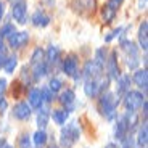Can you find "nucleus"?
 Returning a JSON list of instances; mask_svg holds the SVG:
<instances>
[{
  "label": "nucleus",
  "mask_w": 148,
  "mask_h": 148,
  "mask_svg": "<svg viewBox=\"0 0 148 148\" xmlns=\"http://www.w3.org/2000/svg\"><path fill=\"white\" fill-rule=\"evenodd\" d=\"M122 31H124L122 27H118V29H114L113 32L110 34V36H106V37H105V40H106V42H111L113 39H116V37H119V36H121V32H122Z\"/></svg>",
  "instance_id": "obj_33"
},
{
  "label": "nucleus",
  "mask_w": 148,
  "mask_h": 148,
  "mask_svg": "<svg viewBox=\"0 0 148 148\" xmlns=\"http://www.w3.org/2000/svg\"><path fill=\"white\" fill-rule=\"evenodd\" d=\"M40 93H42V98H44V101H47V103H50V101L55 100V93L48 89V87H42V89H40Z\"/></svg>",
  "instance_id": "obj_31"
},
{
  "label": "nucleus",
  "mask_w": 148,
  "mask_h": 148,
  "mask_svg": "<svg viewBox=\"0 0 148 148\" xmlns=\"http://www.w3.org/2000/svg\"><path fill=\"white\" fill-rule=\"evenodd\" d=\"M121 48L126 52L127 56H138V50L135 47V44L130 40H122L121 42Z\"/></svg>",
  "instance_id": "obj_24"
},
{
  "label": "nucleus",
  "mask_w": 148,
  "mask_h": 148,
  "mask_svg": "<svg viewBox=\"0 0 148 148\" xmlns=\"http://www.w3.org/2000/svg\"><path fill=\"white\" fill-rule=\"evenodd\" d=\"M34 143H36V147H44L47 143V134L44 129H39L34 134Z\"/></svg>",
  "instance_id": "obj_27"
},
{
  "label": "nucleus",
  "mask_w": 148,
  "mask_h": 148,
  "mask_svg": "<svg viewBox=\"0 0 148 148\" xmlns=\"http://www.w3.org/2000/svg\"><path fill=\"white\" fill-rule=\"evenodd\" d=\"M138 8H140V10H145V8H147V0H138Z\"/></svg>",
  "instance_id": "obj_39"
},
{
  "label": "nucleus",
  "mask_w": 148,
  "mask_h": 148,
  "mask_svg": "<svg viewBox=\"0 0 148 148\" xmlns=\"http://www.w3.org/2000/svg\"><path fill=\"white\" fill-rule=\"evenodd\" d=\"M73 8L81 15H90L97 8V0H73Z\"/></svg>",
  "instance_id": "obj_7"
},
{
  "label": "nucleus",
  "mask_w": 148,
  "mask_h": 148,
  "mask_svg": "<svg viewBox=\"0 0 148 148\" xmlns=\"http://www.w3.org/2000/svg\"><path fill=\"white\" fill-rule=\"evenodd\" d=\"M48 73V66L45 61H40V63H36L34 64V74H32V77L34 81H39V79L45 77Z\"/></svg>",
  "instance_id": "obj_21"
},
{
  "label": "nucleus",
  "mask_w": 148,
  "mask_h": 148,
  "mask_svg": "<svg viewBox=\"0 0 148 148\" xmlns=\"http://www.w3.org/2000/svg\"><path fill=\"white\" fill-rule=\"evenodd\" d=\"M134 82L137 85L138 89L142 90H147L148 87V73L147 69H137L135 74H134Z\"/></svg>",
  "instance_id": "obj_14"
},
{
  "label": "nucleus",
  "mask_w": 148,
  "mask_h": 148,
  "mask_svg": "<svg viewBox=\"0 0 148 148\" xmlns=\"http://www.w3.org/2000/svg\"><path fill=\"white\" fill-rule=\"evenodd\" d=\"M50 118H53V122L58 126H64L66 119L69 118V111L66 110H53V113L50 114Z\"/></svg>",
  "instance_id": "obj_20"
},
{
  "label": "nucleus",
  "mask_w": 148,
  "mask_h": 148,
  "mask_svg": "<svg viewBox=\"0 0 148 148\" xmlns=\"http://www.w3.org/2000/svg\"><path fill=\"white\" fill-rule=\"evenodd\" d=\"M106 69H108V77H110V79H118L119 76H121L116 52H111L110 58H106Z\"/></svg>",
  "instance_id": "obj_9"
},
{
  "label": "nucleus",
  "mask_w": 148,
  "mask_h": 148,
  "mask_svg": "<svg viewBox=\"0 0 148 148\" xmlns=\"http://www.w3.org/2000/svg\"><path fill=\"white\" fill-rule=\"evenodd\" d=\"M116 13H118V7L111 5L110 2H108V3L103 7V10H101V18H103V21L106 23V24H110L111 21H114Z\"/></svg>",
  "instance_id": "obj_16"
},
{
  "label": "nucleus",
  "mask_w": 148,
  "mask_h": 148,
  "mask_svg": "<svg viewBox=\"0 0 148 148\" xmlns=\"http://www.w3.org/2000/svg\"><path fill=\"white\" fill-rule=\"evenodd\" d=\"M147 31H148V23L143 21L138 27V44H140V48L143 52L148 50V39H147Z\"/></svg>",
  "instance_id": "obj_19"
},
{
  "label": "nucleus",
  "mask_w": 148,
  "mask_h": 148,
  "mask_svg": "<svg viewBox=\"0 0 148 148\" xmlns=\"http://www.w3.org/2000/svg\"><path fill=\"white\" fill-rule=\"evenodd\" d=\"M16 66H18V56H15V55L7 56V60H5V63H3V69L7 71L8 74H13V71L16 69Z\"/></svg>",
  "instance_id": "obj_25"
},
{
  "label": "nucleus",
  "mask_w": 148,
  "mask_h": 148,
  "mask_svg": "<svg viewBox=\"0 0 148 148\" xmlns=\"http://www.w3.org/2000/svg\"><path fill=\"white\" fill-rule=\"evenodd\" d=\"M27 101H29V106L31 108H39L44 105V98H42V93H40V89H32L27 95Z\"/></svg>",
  "instance_id": "obj_13"
},
{
  "label": "nucleus",
  "mask_w": 148,
  "mask_h": 148,
  "mask_svg": "<svg viewBox=\"0 0 148 148\" xmlns=\"http://www.w3.org/2000/svg\"><path fill=\"white\" fill-rule=\"evenodd\" d=\"M126 98H124V105H126L127 111H137L142 108L145 101V97L142 92H137V90H129V92L124 93Z\"/></svg>",
  "instance_id": "obj_3"
},
{
  "label": "nucleus",
  "mask_w": 148,
  "mask_h": 148,
  "mask_svg": "<svg viewBox=\"0 0 148 148\" xmlns=\"http://www.w3.org/2000/svg\"><path fill=\"white\" fill-rule=\"evenodd\" d=\"M48 148H58V147H55V145H52V147H48Z\"/></svg>",
  "instance_id": "obj_41"
},
{
  "label": "nucleus",
  "mask_w": 148,
  "mask_h": 148,
  "mask_svg": "<svg viewBox=\"0 0 148 148\" xmlns=\"http://www.w3.org/2000/svg\"><path fill=\"white\" fill-rule=\"evenodd\" d=\"M39 113H37V126H39V129H45V127L48 126V121H50V113H48V110H45V108H39Z\"/></svg>",
  "instance_id": "obj_22"
},
{
  "label": "nucleus",
  "mask_w": 148,
  "mask_h": 148,
  "mask_svg": "<svg viewBox=\"0 0 148 148\" xmlns=\"http://www.w3.org/2000/svg\"><path fill=\"white\" fill-rule=\"evenodd\" d=\"M7 106H8V103H7V100H5V97L0 95V111H5Z\"/></svg>",
  "instance_id": "obj_35"
},
{
  "label": "nucleus",
  "mask_w": 148,
  "mask_h": 148,
  "mask_svg": "<svg viewBox=\"0 0 148 148\" xmlns=\"http://www.w3.org/2000/svg\"><path fill=\"white\" fill-rule=\"evenodd\" d=\"M129 122H127V118L126 114L121 116V118L116 121V129H114V138L119 142H122L124 138L127 137V134H129Z\"/></svg>",
  "instance_id": "obj_8"
},
{
  "label": "nucleus",
  "mask_w": 148,
  "mask_h": 148,
  "mask_svg": "<svg viewBox=\"0 0 148 148\" xmlns=\"http://www.w3.org/2000/svg\"><path fill=\"white\" fill-rule=\"evenodd\" d=\"M84 92L89 98H95L101 93L100 90V84H98V79H87L84 85Z\"/></svg>",
  "instance_id": "obj_12"
},
{
  "label": "nucleus",
  "mask_w": 148,
  "mask_h": 148,
  "mask_svg": "<svg viewBox=\"0 0 148 148\" xmlns=\"http://www.w3.org/2000/svg\"><path fill=\"white\" fill-rule=\"evenodd\" d=\"M60 55H61L60 48L56 45H50L45 52V60H47V63H56L60 60Z\"/></svg>",
  "instance_id": "obj_23"
},
{
  "label": "nucleus",
  "mask_w": 148,
  "mask_h": 148,
  "mask_svg": "<svg viewBox=\"0 0 148 148\" xmlns=\"http://www.w3.org/2000/svg\"><path fill=\"white\" fill-rule=\"evenodd\" d=\"M101 71H103V66L98 64L95 60H90V61L85 63L82 76L85 77V81H87V79H98L101 76Z\"/></svg>",
  "instance_id": "obj_5"
},
{
  "label": "nucleus",
  "mask_w": 148,
  "mask_h": 148,
  "mask_svg": "<svg viewBox=\"0 0 148 148\" xmlns=\"http://www.w3.org/2000/svg\"><path fill=\"white\" fill-rule=\"evenodd\" d=\"M108 2H110V3L111 5H114V7H121V3H122V2H124V0H108Z\"/></svg>",
  "instance_id": "obj_38"
},
{
  "label": "nucleus",
  "mask_w": 148,
  "mask_h": 148,
  "mask_svg": "<svg viewBox=\"0 0 148 148\" xmlns=\"http://www.w3.org/2000/svg\"><path fill=\"white\" fill-rule=\"evenodd\" d=\"M3 15H5V3H3V2H0V23H2Z\"/></svg>",
  "instance_id": "obj_37"
},
{
  "label": "nucleus",
  "mask_w": 148,
  "mask_h": 148,
  "mask_svg": "<svg viewBox=\"0 0 148 148\" xmlns=\"http://www.w3.org/2000/svg\"><path fill=\"white\" fill-rule=\"evenodd\" d=\"M29 42V32L23 31V32H11L8 36V44L11 48H23L24 45Z\"/></svg>",
  "instance_id": "obj_6"
},
{
  "label": "nucleus",
  "mask_w": 148,
  "mask_h": 148,
  "mask_svg": "<svg viewBox=\"0 0 148 148\" xmlns=\"http://www.w3.org/2000/svg\"><path fill=\"white\" fill-rule=\"evenodd\" d=\"M7 90V79H0V95H3Z\"/></svg>",
  "instance_id": "obj_36"
},
{
  "label": "nucleus",
  "mask_w": 148,
  "mask_h": 148,
  "mask_svg": "<svg viewBox=\"0 0 148 148\" xmlns=\"http://www.w3.org/2000/svg\"><path fill=\"white\" fill-rule=\"evenodd\" d=\"M48 89L52 90L53 93H58L60 90L63 89V81L58 77H53L52 81H50V84H48Z\"/></svg>",
  "instance_id": "obj_28"
},
{
  "label": "nucleus",
  "mask_w": 148,
  "mask_h": 148,
  "mask_svg": "<svg viewBox=\"0 0 148 148\" xmlns=\"http://www.w3.org/2000/svg\"><path fill=\"white\" fill-rule=\"evenodd\" d=\"M95 61L101 66H105V63H106V50L105 48H98L95 52Z\"/></svg>",
  "instance_id": "obj_30"
},
{
  "label": "nucleus",
  "mask_w": 148,
  "mask_h": 148,
  "mask_svg": "<svg viewBox=\"0 0 148 148\" xmlns=\"http://www.w3.org/2000/svg\"><path fill=\"white\" fill-rule=\"evenodd\" d=\"M11 13H13V18L16 23L19 24H24L27 21V3L26 0H16L11 5Z\"/></svg>",
  "instance_id": "obj_4"
},
{
  "label": "nucleus",
  "mask_w": 148,
  "mask_h": 148,
  "mask_svg": "<svg viewBox=\"0 0 148 148\" xmlns=\"http://www.w3.org/2000/svg\"><path fill=\"white\" fill-rule=\"evenodd\" d=\"M31 116V106L26 101H19L13 106V118L18 121H26Z\"/></svg>",
  "instance_id": "obj_11"
},
{
  "label": "nucleus",
  "mask_w": 148,
  "mask_h": 148,
  "mask_svg": "<svg viewBox=\"0 0 148 148\" xmlns=\"http://www.w3.org/2000/svg\"><path fill=\"white\" fill-rule=\"evenodd\" d=\"M116 81H118V90H116V92H118V97L119 95H124L126 92H129V90H130V76H127V74L122 76V74H121Z\"/></svg>",
  "instance_id": "obj_18"
},
{
  "label": "nucleus",
  "mask_w": 148,
  "mask_h": 148,
  "mask_svg": "<svg viewBox=\"0 0 148 148\" xmlns=\"http://www.w3.org/2000/svg\"><path fill=\"white\" fill-rule=\"evenodd\" d=\"M60 101L66 106V111H71L74 106V101H76V93H74V90H64V92H61V95H60Z\"/></svg>",
  "instance_id": "obj_15"
},
{
  "label": "nucleus",
  "mask_w": 148,
  "mask_h": 148,
  "mask_svg": "<svg viewBox=\"0 0 148 148\" xmlns=\"http://www.w3.org/2000/svg\"><path fill=\"white\" fill-rule=\"evenodd\" d=\"M32 24L36 27H47L48 24H50V16L45 15L42 10L36 11L32 15Z\"/></svg>",
  "instance_id": "obj_17"
},
{
  "label": "nucleus",
  "mask_w": 148,
  "mask_h": 148,
  "mask_svg": "<svg viewBox=\"0 0 148 148\" xmlns=\"http://www.w3.org/2000/svg\"><path fill=\"white\" fill-rule=\"evenodd\" d=\"M45 56V52L42 48H36L32 52V56H31V64H36V63H40Z\"/></svg>",
  "instance_id": "obj_29"
},
{
  "label": "nucleus",
  "mask_w": 148,
  "mask_h": 148,
  "mask_svg": "<svg viewBox=\"0 0 148 148\" xmlns=\"http://www.w3.org/2000/svg\"><path fill=\"white\" fill-rule=\"evenodd\" d=\"M3 142H5V140H3V138H0V145H2V143H3Z\"/></svg>",
  "instance_id": "obj_40"
},
{
  "label": "nucleus",
  "mask_w": 148,
  "mask_h": 148,
  "mask_svg": "<svg viewBox=\"0 0 148 148\" xmlns=\"http://www.w3.org/2000/svg\"><path fill=\"white\" fill-rule=\"evenodd\" d=\"M101 98H100V103H98V108H100V113L105 116V118L108 119V121H111V119L116 116V108H118L119 105V98H116L114 93H100Z\"/></svg>",
  "instance_id": "obj_1"
},
{
  "label": "nucleus",
  "mask_w": 148,
  "mask_h": 148,
  "mask_svg": "<svg viewBox=\"0 0 148 148\" xmlns=\"http://www.w3.org/2000/svg\"><path fill=\"white\" fill-rule=\"evenodd\" d=\"M81 138V129L77 126V121H73L66 124V127L61 129V137H60V143L63 148H73V145Z\"/></svg>",
  "instance_id": "obj_2"
},
{
  "label": "nucleus",
  "mask_w": 148,
  "mask_h": 148,
  "mask_svg": "<svg viewBox=\"0 0 148 148\" xmlns=\"http://www.w3.org/2000/svg\"><path fill=\"white\" fill-rule=\"evenodd\" d=\"M63 71L66 76L73 77L76 73H79V63H77V56L76 55H68L63 60Z\"/></svg>",
  "instance_id": "obj_10"
},
{
  "label": "nucleus",
  "mask_w": 148,
  "mask_h": 148,
  "mask_svg": "<svg viewBox=\"0 0 148 148\" xmlns=\"http://www.w3.org/2000/svg\"><path fill=\"white\" fill-rule=\"evenodd\" d=\"M19 147L21 148H29L31 147L29 135H21V137H19Z\"/></svg>",
  "instance_id": "obj_34"
},
{
  "label": "nucleus",
  "mask_w": 148,
  "mask_h": 148,
  "mask_svg": "<svg viewBox=\"0 0 148 148\" xmlns=\"http://www.w3.org/2000/svg\"><path fill=\"white\" fill-rule=\"evenodd\" d=\"M147 142H148V130H147V126H142L138 129V134H137V145L140 148H145L147 147Z\"/></svg>",
  "instance_id": "obj_26"
},
{
  "label": "nucleus",
  "mask_w": 148,
  "mask_h": 148,
  "mask_svg": "<svg viewBox=\"0 0 148 148\" xmlns=\"http://www.w3.org/2000/svg\"><path fill=\"white\" fill-rule=\"evenodd\" d=\"M15 31H16L15 26H13L11 23H7V24H3L2 29H0V37H2V39H3V37H8L11 32H15Z\"/></svg>",
  "instance_id": "obj_32"
}]
</instances>
